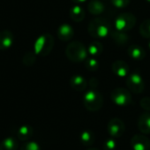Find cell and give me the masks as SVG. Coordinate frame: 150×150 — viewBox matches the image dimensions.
<instances>
[{"label": "cell", "mask_w": 150, "mask_h": 150, "mask_svg": "<svg viewBox=\"0 0 150 150\" xmlns=\"http://www.w3.org/2000/svg\"><path fill=\"white\" fill-rule=\"evenodd\" d=\"M21 150H42L40 145L35 142V141H28L24 143L21 147Z\"/></svg>", "instance_id": "484cf974"}, {"label": "cell", "mask_w": 150, "mask_h": 150, "mask_svg": "<svg viewBox=\"0 0 150 150\" xmlns=\"http://www.w3.org/2000/svg\"><path fill=\"white\" fill-rule=\"evenodd\" d=\"M110 98L113 103L119 107H125L132 103V96L130 92L122 88H115L110 94Z\"/></svg>", "instance_id": "52a82bcc"}, {"label": "cell", "mask_w": 150, "mask_h": 150, "mask_svg": "<svg viewBox=\"0 0 150 150\" xmlns=\"http://www.w3.org/2000/svg\"><path fill=\"white\" fill-rule=\"evenodd\" d=\"M70 17L75 22H81L85 18V10L79 5L74 6L70 10Z\"/></svg>", "instance_id": "e0dca14e"}, {"label": "cell", "mask_w": 150, "mask_h": 150, "mask_svg": "<svg viewBox=\"0 0 150 150\" xmlns=\"http://www.w3.org/2000/svg\"><path fill=\"white\" fill-rule=\"evenodd\" d=\"M71 1L74 3H77V4H82V3L86 2L87 0H71Z\"/></svg>", "instance_id": "f546056e"}, {"label": "cell", "mask_w": 150, "mask_h": 150, "mask_svg": "<svg viewBox=\"0 0 150 150\" xmlns=\"http://www.w3.org/2000/svg\"><path fill=\"white\" fill-rule=\"evenodd\" d=\"M88 10L91 14L97 16L104 12L105 6L100 0H92L88 5Z\"/></svg>", "instance_id": "2e32d148"}, {"label": "cell", "mask_w": 150, "mask_h": 150, "mask_svg": "<svg viewBox=\"0 0 150 150\" xmlns=\"http://www.w3.org/2000/svg\"><path fill=\"white\" fill-rule=\"evenodd\" d=\"M132 150H150V139L143 134L133 135L131 139Z\"/></svg>", "instance_id": "9c48e42d"}, {"label": "cell", "mask_w": 150, "mask_h": 150, "mask_svg": "<svg viewBox=\"0 0 150 150\" xmlns=\"http://www.w3.org/2000/svg\"><path fill=\"white\" fill-rule=\"evenodd\" d=\"M110 2L114 7L117 9H125L129 6L130 0H110Z\"/></svg>", "instance_id": "4316f807"}, {"label": "cell", "mask_w": 150, "mask_h": 150, "mask_svg": "<svg viewBox=\"0 0 150 150\" xmlns=\"http://www.w3.org/2000/svg\"><path fill=\"white\" fill-rule=\"evenodd\" d=\"M136 23V18L130 13H124L119 14L114 22V28L117 31L127 32L133 28Z\"/></svg>", "instance_id": "5b68a950"}, {"label": "cell", "mask_w": 150, "mask_h": 150, "mask_svg": "<svg viewBox=\"0 0 150 150\" xmlns=\"http://www.w3.org/2000/svg\"><path fill=\"white\" fill-rule=\"evenodd\" d=\"M117 147V142L115 138H109L103 143V150H115Z\"/></svg>", "instance_id": "83f0119b"}, {"label": "cell", "mask_w": 150, "mask_h": 150, "mask_svg": "<svg viewBox=\"0 0 150 150\" xmlns=\"http://www.w3.org/2000/svg\"><path fill=\"white\" fill-rule=\"evenodd\" d=\"M57 35L58 39H60L63 42H66V41L71 40L73 37L74 30L71 25L67 23H64L58 27L57 30Z\"/></svg>", "instance_id": "4fadbf2b"}, {"label": "cell", "mask_w": 150, "mask_h": 150, "mask_svg": "<svg viewBox=\"0 0 150 150\" xmlns=\"http://www.w3.org/2000/svg\"><path fill=\"white\" fill-rule=\"evenodd\" d=\"M111 36L118 45H125L129 41V36L126 35V32H121L115 29V31L111 32Z\"/></svg>", "instance_id": "44dd1931"}, {"label": "cell", "mask_w": 150, "mask_h": 150, "mask_svg": "<svg viewBox=\"0 0 150 150\" xmlns=\"http://www.w3.org/2000/svg\"><path fill=\"white\" fill-rule=\"evenodd\" d=\"M88 50L81 42H73L69 43L65 49V55L72 62L85 61L88 57Z\"/></svg>", "instance_id": "7a4b0ae2"}, {"label": "cell", "mask_w": 150, "mask_h": 150, "mask_svg": "<svg viewBox=\"0 0 150 150\" xmlns=\"http://www.w3.org/2000/svg\"><path fill=\"white\" fill-rule=\"evenodd\" d=\"M86 150H98V149L97 148H95V147H89V148H88Z\"/></svg>", "instance_id": "4dcf8cb0"}, {"label": "cell", "mask_w": 150, "mask_h": 150, "mask_svg": "<svg viewBox=\"0 0 150 150\" xmlns=\"http://www.w3.org/2000/svg\"><path fill=\"white\" fill-rule=\"evenodd\" d=\"M33 134H34V129L32 128V126L28 125H24L21 126L17 132L18 138L21 140H28L33 136Z\"/></svg>", "instance_id": "d6986e66"}, {"label": "cell", "mask_w": 150, "mask_h": 150, "mask_svg": "<svg viewBox=\"0 0 150 150\" xmlns=\"http://www.w3.org/2000/svg\"><path fill=\"white\" fill-rule=\"evenodd\" d=\"M139 34L144 38L150 39V20L144 21L139 26Z\"/></svg>", "instance_id": "d4e9b609"}, {"label": "cell", "mask_w": 150, "mask_h": 150, "mask_svg": "<svg viewBox=\"0 0 150 150\" xmlns=\"http://www.w3.org/2000/svg\"><path fill=\"white\" fill-rule=\"evenodd\" d=\"M111 70L115 75L119 78H126L130 73L128 64L123 60H117L111 65Z\"/></svg>", "instance_id": "30bf717a"}, {"label": "cell", "mask_w": 150, "mask_h": 150, "mask_svg": "<svg viewBox=\"0 0 150 150\" xmlns=\"http://www.w3.org/2000/svg\"><path fill=\"white\" fill-rule=\"evenodd\" d=\"M88 30L94 38H105L110 32V26L105 19L96 18L89 22Z\"/></svg>", "instance_id": "6da1fadb"}, {"label": "cell", "mask_w": 150, "mask_h": 150, "mask_svg": "<svg viewBox=\"0 0 150 150\" xmlns=\"http://www.w3.org/2000/svg\"><path fill=\"white\" fill-rule=\"evenodd\" d=\"M54 46V38L50 34L41 35L35 41L34 51L37 56H47L50 53Z\"/></svg>", "instance_id": "3957f363"}, {"label": "cell", "mask_w": 150, "mask_h": 150, "mask_svg": "<svg viewBox=\"0 0 150 150\" xmlns=\"http://www.w3.org/2000/svg\"><path fill=\"white\" fill-rule=\"evenodd\" d=\"M148 49L150 50V41H149V42H148Z\"/></svg>", "instance_id": "1f68e13d"}, {"label": "cell", "mask_w": 150, "mask_h": 150, "mask_svg": "<svg viewBox=\"0 0 150 150\" xmlns=\"http://www.w3.org/2000/svg\"><path fill=\"white\" fill-rule=\"evenodd\" d=\"M140 106L146 111H150V97H144L140 101Z\"/></svg>", "instance_id": "f1b7e54d"}, {"label": "cell", "mask_w": 150, "mask_h": 150, "mask_svg": "<svg viewBox=\"0 0 150 150\" xmlns=\"http://www.w3.org/2000/svg\"><path fill=\"white\" fill-rule=\"evenodd\" d=\"M138 128L144 134L150 133V112L142 113L138 119Z\"/></svg>", "instance_id": "5bb4252c"}, {"label": "cell", "mask_w": 150, "mask_h": 150, "mask_svg": "<svg viewBox=\"0 0 150 150\" xmlns=\"http://www.w3.org/2000/svg\"><path fill=\"white\" fill-rule=\"evenodd\" d=\"M13 34L10 30L0 31V50H7L13 44Z\"/></svg>", "instance_id": "8fae6325"}, {"label": "cell", "mask_w": 150, "mask_h": 150, "mask_svg": "<svg viewBox=\"0 0 150 150\" xmlns=\"http://www.w3.org/2000/svg\"><path fill=\"white\" fill-rule=\"evenodd\" d=\"M88 53L94 57H97L98 56H100L102 54V52L103 51V46L101 42H91L88 47Z\"/></svg>", "instance_id": "7402d4cb"}, {"label": "cell", "mask_w": 150, "mask_h": 150, "mask_svg": "<svg viewBox=\"0 0 150 150\" xmlns=\"http://www.w3.org/2000/svg\"><path fill=\"white\" fill-rule=\"evenodd\" d=\"M80 140L83 146H89L95 142V135L94 132L90 130H85L81 132L80 134Z\"/></svg>", "instance_id": "ffe728a7"}, {"label": "cell", "mask_w": 150, "mask_h": 150, "mask_svg": "<svg viewBox=\"0 0 150 150\" xmlns=\"http://www.w3.org/2000/svg\"><path fill=\"white\" fill-rule=\"evenodd\" d=\"M107 131L110 137L112 138H120L125 131V125L124 122L117 117L110 119L107 125Z\"/></svg>", "instance_id": "ba28073f"}, {"label": "cell", "mask_w": 150, "mask_h": 150, "mask_svg": "<svg viewBox=\"0 0 150 150\" xmlns=\"http://www.w3.org/2000/svg\"><path fill=\"white\" fill-rule=\"evenodd\" d=\"M83 103L85 108L89 111H97L103 105V97L101 93L95 89H90L84 94Z\"/></svg>", "instance_id": "277c9868"}, {"label": "cell", "mask_w": 150, "mask_h": 150, "mask_svg": "<svg viewBox=\"0 0 150 150\" xmlns=\"http://www.w3.org/2000/svg\"><path fill=\"white\" fill-rule=\"evenodd\" d=\"M18 140L13 137H7L0 143V150H18Z\"/></svg>", "instance_id": "ac0fdd59"}, {"label": "cell", "mask_w": 150, "mask_h": 150, "mask_svg": "<svg viewBox=\"0 0 150 150\" xmlns=\"http://www.w3.org/2000/svg\"><path fill=\"white\" fill-rule=\"evenodd\" d=\"M70 85H71V88H73L75 91L82 92L87 88L88 81L82 75L74 74L70 79Z\"/></svg>", "instance_id": "7c38bea8"}, {"label": "cell", "mask_w": 150, "mask_h": 150, "mask_svg": "<svg viewBox=\"0 0 150 150\" xmlns=\"http://www.w3.org/2000/svg\"><path fill=\"white\" fill-rule=\"evenodd\" d=\"M85 66L90 71H96L100 67V62L96 57H90L85 60Z\"/></svg>", "instance_id": "603a6c76"}, {"label": "cell", "mask_w": 150, "mask_h": 150, "mask_svg": "<svg viewBox=\"0 0 150 150\" xmlns=\"http://www.w3.org/2000/svg\"><path fill=\"white\" fill-rule=\"evenodd\" d=\"M146 1L147 3H149V4H150V0H146Z\"/></svg>", "instance_id": "d6a6232c"}, {"label": "cell", "mask_w": 150, "mask_h": 150, "mask_svg": "<svg viewBox=\"0 0 150 150\" xmlns=\"http://www.w3.org/2000/svg\"><path fill=\"white\" fill-rule=\"evenodd\" d=\"M36 54L35 53V51H28L23 58H22V63L24 65L26 66H32L35 64V61H36Z\"/></svg>", "instance_id": "cb8c5ba5"}, {"label": "cell", "mask_w": 150, "mask_h": 150, "mask_svg": "<svg viewBox=\"0 0 150 150\" xmlns=\"http://www.w3.org/2000/svg\"><path fill=\"white\" fill-rule=\"evenodd\" d=\"M128 56L134 60H142L146 57L145 50L138 44H131L127 50Z\"/></svg>", "instance_id": "9a60e30c"}, {"label": "cell", "mask_w": 150, "mask_h": 150, "mask_svg": "<svg viewBox=\"0 0 150 150\" xmlns=\"http://www.w3.org/2000/svg\"><path fill=\"white\" fill-rule=\"evenodd\" d=\"M126 85L131 92L135 94H140L145 88L143 77L139 71H134L128 74V76L125 78Z\"/></svg>", "instance_id": "8992f818"}]
</instances>
